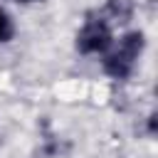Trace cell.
Here are the masks:
<instances>
[{
	"instance_id": "1",
	"label": "cell",
	"mask_w": 158,
	"mask_h": 158,
	"mask_svg": "<svg viewBox=\"0 0 158 158\" xmlns=\"http://www.w3.org/2000/svg\"><path fill=\"white\" fill-rule=\"evenodd\" d=\"M143 44H146L143 42V32H128V35H123L121 42H118V49L104 59L106 74H111L114 79H126L133 72V64H136Z\"/></svg>"
},
{
	"instance_id": "2",
	"label": "cell",
	"mask_w": 158,
	"mask_h": 158,
	"mask_svg": "<svg viewBox=\"0 0 158 158\" xmlns=\"http://www.w3.org/2000/svg\"><path fill=\"white\" fill-rule=\"evenodd\" d=\"M111 47V30L104 20H89L77 35V49L84 54L106 52Z\"/></svg>"
},
{
	"instance_id": "3",
	"label": "cell",
	"mask_w": 158,
	"mask_h": 158,
	"mask_svg": "<svg viewBox=\"0 0 158 158\" xmlns=\"http://www.w3.org/2000/svg\"><path fill=\"white\" fill-rule=\"evenodd\" d=\"M106 10L114 20L118 22H128L131 15H133V0H109L106 2Z\"/></svg>"
},
{
	"instance_id": "4",
	"label": "cell",
	"mask_w": 158,
	"mask_h": 158,
	"mask_svg": "<svg viewBox=\"0 0 158 158\" xmlns=\"http://www.w3.org/2000/svg\"><path fill=\"white\" fill-rule=\"evenodd\" d=\"M12 20L7 17V12L5 10H0V42H7L10 37H12Z\"/></svg>"
},
{
	"instance_id": "5",
	"label": "cell",
	"mask_w": 158,
	"mask_h": 158,
	"mask_svg": "<svg viewBox=\"0 0 158 158\" xmlns=\"http://www.w3.org/2000/svg\"><path fill=\"white\" fill-rule=\"evenodd\" d=\"M148 131H151V133L156 131V116H151V121H148Z\"/></svg>"
},
{
	"instance_id": "6",
	"label": "cell",
	"mask_w": 158,
	"mask_h": 158,
	"mask_svg": "<svg viewBox=\"0 0 158 158\" xmlns=\"http://www.w3.org/2000/svg\"><path fill=\"white\" fill-rule=\"evenodd\" d=\"M17 2H35V0H17Z\"/></svg>"
}]
</instances>
